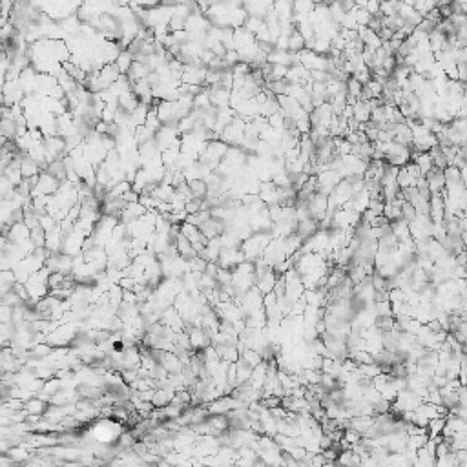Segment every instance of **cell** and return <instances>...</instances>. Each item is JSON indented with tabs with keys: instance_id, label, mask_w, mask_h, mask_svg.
I'll list each match as a JSON object with an SVG mask.
<instances>
[{
	"instance_id": "cell-1",
	"label": "cell",
	"mask_w": 467,
	"mask_h": 467,
	"mask_svg": "<svg viewBox=\"0 0 467 467\" xmlns=\"http://www.w3.org/2000/svg\"><path fill=\"white\" fill-rule=\"evenodd\" d=\"M124 432L122 426L119 422H113L112 418H102L97 426L93 427V438L97 440L99 444H117L119 436Z\"/></svg>"
},
{
	"instance_id": "cell-2",
	"label": "cell",
	"mask_w": 467,
	"mask_h": 467,
	"mask_svg": "<svg viewBox=\"0 0 467 467\" xmlns=\"http://www.w3.org/2000/svg\"><path fill=\"white\" fill-rule=\"evenodd\" d=\"M59 188H61V181L49 174L48 170H44L39 175V183L35 184L31 195H53L59 192Z\"/></svg>"
},
{
	"instance_id": "cell-3",
	"label": "cell",
	"mask_w": 467,
	"mask_h": 467,
	"mask_svg": "<svg viewBox=\"0 0 467 467\" xmlns=\"http://www.w3.org/2000/svg\"><path fill=\"white\" fill-rule=\"evenodd\" d=\"M210 93V102L217 108H226L230 106V97H232V90H226L223 88L221 84H216V86H210L208 88Z\"/></svg>"
},
{
	"instance_id": "cell-4",
	"label": "cell",
	"mask_w": 467,
	"mask_h": 467,
	"mask_svg": "<svg viewBox=\"0 0 467 467\" xmlns=\"http://www.w3.org/2000/svg\"><path fill=\"white\" fill-rule=\"evenodd\" d=\"M370 113H372V106L370 101H356L352 104V117L360 122V124H367L370 121Z\"/></svg>"
},
{
	"instance_id": "cell-5",
	"label": "cell",
	"mask_w": 467,
	"mask_h": 467,
	"mask_svg": "<svg viewBox=\"0 0 467 467\" xmlns=\"http://www.w3.org/2000/svg\"><path fill=\"white\" fill-rule=\"evenodd\" d=\"M426 179L431 192H444V190H446V172H444L442 168L434 166L431 172L426 175Z\"/></svg>"
},
{
	"instance_id": "cell-6",
	"label": "cell",
	"mask_w": 467,
	"mask_h": 467,
	"mask_svg": "<svg viewBox=\"0 0 467 467\" xmlns=\"http://www.w3.org/2000/svg\"><path fill=\"white\" fill-rule=\"evenodd\" d=\"M148 210L141 204L139 201L137 203H128L126 204V208L122 210V214H121V221L122 223H132V221H135V219H139V217H142L144 214H146Z\"/></svg>"
},
{
	"instance_id": "cell-7",
	"label": "cell",
	"mask_w": 467,
	"mask_h": 467,
	"mask_svg": "<svg viewBox=\"0 0 467 467\" xmlns=\"http://www.w3.org/2000/svg\"><path fill=\"white\" fill-rule=\"evenodd\" d=\"M139 104H141V99L137 97V93H135L133 90H128V91H124V93L119 95V106H121L124 112L133 113L137 108H139Z\"/></svg>"
},
{
	"instance_id": "cell-8",
	"label": "cell",
	"mask_w": 467,
	"mask_h": 467,
	"mask_svg": "<svg viewBox=\"0 0 467 467\" xmlns=\"http://www.w3.org/2000/svg\"><path fill=\"white\" fill-rule=\"evenodd\" d=\"M48 172L53 175V177H57L61 183L66 181V179H68V166H66V162H64V157L62 159L51 161L48 166Z\"/></svg>"
},
{
	"instance_id": "cell-9",
	"label": "cell",
	"mask_w": 467,
	"mask_h": 467,
	"mask_svg": "<svg viewBox=\"0 0 467 467\" xmlns=\"http://www.w3.org/2000/svg\"><path fill=\"white\" fill-rule=\"evenodd\" d=\"M24 409L28 411V414H44L46 409H48V402L42 400L41 396H33V398H29V400H26Z\"/></svg>"
},
{
	"instance_id": "cell-10",
	"label": "cell",
	"mask_w": 467,
	"mask_h": 467,
	"mask_svg": "<svg viewBox=\"0 0 467 467\" xmlns=\"http://www.w3.org/2000/svg\"><path fill=\"white\" fill-rule=\"evenodd\" d=\"M190 192H192V197H197V199H206L208 195V183L206 179H192L188 181Z\"/></svg>"
},
{
	"instance_id": "cell-11",
	"label": "cell",
	"mask_w": 467,
	"mask_h": 467,
	"mask_svg": "<svg viewBox=\"0 0 467 467\" xmlns=\"http://www.w3.org/2000/svg\"><path fill=\"white\" fill-rule=\"evenodd\" d=\"M0 130H2V137H6L9 141H17V137H19V126H17L15 119H2Z\"/></svg>"
},
{
	"instance_id": "cell-12",
	"label": "cell",
	"mask_w": 467,
	"mask_h": 467,
	"mask_svg": "<svg viewBox=\"0 0 467 467\" xmlns=\"http://www.w3.org/2000/svg\"><path fill=\"white\" fill-rule=\"evenodd\" d=\"M133 61H135V57H133L128 49H121V53H119L117 59H115V64H117V68L121 70V73H128L130 68H132Z\"/></svg>"
},
{
	"instance_id": "cell-13",
	"label": "cell",
	"mask_w": 467,
	"mask_h": 467,
	"mask_svg": "<svg viewBox=\"0 0 467 467\" xmlns=\"http://www.w3.org/2000/svg\"><path fill=\"white\" fill-rule=\"evenodd\" d=\"M446 424H447V418H444V416H436V418H432L431 422L427 424L429 438H436V436H440V434L444 432V429H446Z\"/></svg>"
},
{
	"instance_id": "cell-14",
	"label": "cell",
	"mask_w": 467,
	"mask_h": 467,
	"mask_svg": "<svg viewBox=\"0 0 467 467\" xmlns=\"http://www.w3.org/2000/svg\"><path fill=\"white\" fill-rule=\"evenodd\" d=\"M412 161L418 164V168L422 170V174H424V175H427L432 170V168H434V164H432V157H431V154H429V152H420V154L416 155V157H414Z\"/></svg>"
},
{
	"instance_id": "cell-15",
	"label": "cell",
	"mask_w": 467,
	"mask_h": 467,
	"mask_svg": "<svg viewBox=\"0 0 467 467\" xmlns=\"http://www.w3.org/2000/svg\"><path fill=\"white\" fill-rule=\"evenodd\" d=\"M301 49H305V37L301 35L300 31L296 29L292 35L288 37V51H292V53H300Z\"/></svg>"
},
{
	"instance_id": "cell-16",
	"label": "cell",
	"mask_w": 467,
	"mask_h": 467,
	"mask_svg": "<svg viewBox=\"0 0 467 467\" xmlns=\"http://www.w3.org/2000/svg\"><path fill=\"white\" fill-rule=\"evenodd\" d=\"M396 181H398V186H400V188H407V186H416V179H414V177H412V175L409 174V172H407V168H405V166L400 168Z\"/></svg>"
},
{
	"instance_id": "cell-17",
	"label": "cell",
	"mask_w": 467,
	"mask_h": 467,
	"mask_svg": "<svg viewBox=\"0 0 467 467\" xmlns=\"http://www.w3.org/2000/svg\"><path fill=\"white\" fill-rule=\"evenodd\" d=\"M6 453L11 456V460H13L15 464H24V462L29 458V453L26 449H22L20 446H13L9 451H6Z\"/></svg>"
},
{
	"instance_id": "cell-18",
	"label": "cell",
	"mask_w": 467,
	"mask_h": 467,
	"mask_svg": "<svg viewBox=\"0 0 467 467\" xmlns=\"http://www.w3.org/2000/svg\"><path fill=\"white\" fill-rule=\"evenodd\" d=\"M412 6H414V9H416V11H418L422 17H426V15L429 13L431 9H434V7H436V4H434V0H414V4H412Z\"/></svg>"
},
{
	"instance_id": "cell-19",
	"label": "cell",
	"mask_w": 467,
	"mask_h": 467,
	"mask_svg": "<svg viewBox=\"0 0 467 467\" xmlns=\"http://www.w3.org/2000/svg\"><path fill=\"white\" fill-rule=\"evenodd\" d=\"M206 265H208V261H206L204 258H201L199 254L188 261V268L190 270H194V272H204V270H206Z\"/></svg>"
},
{
	"instance_id": "cell-20",
	"label": "cell",
	"mask_w": 467,
	"mask_h": 467,
	"mask_svg": "<svg viewBox=\"0 0 467 467\" xmlns=\"http://www.w3.org/2000/svg\"><path fill=\"white\" fill-rule=\"evenodd\" d=\"M133 2L142 9H152V7H157L161 4V0H133Z\"/></svg>"
},
{
	"instance_id": "cell-21",
	"label": "cell",
	"mask_w": 467,
	"mask_h": 467,
	"mask_svg": "<svg viewBox=\"0 0 467 467\" xmlns=\"http://www.w3.org/2000/svg\"><path fill=\"white\" fill-rule=\"evenodd\" d=\"M380 2H382V0H369L365 9H367L370 15H378L380 13Z\"/></svg>"
}]
</instances>
